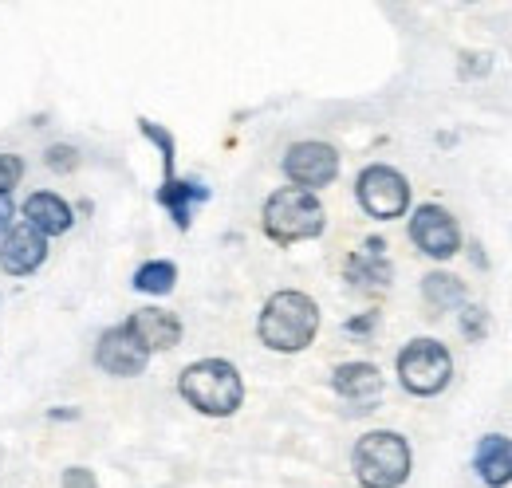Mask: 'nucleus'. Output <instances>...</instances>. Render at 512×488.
Here are the masks:
<instances>
[{
	"instance_id": "1",
	"label": "nucleus",
	"mask_w": 512,
	"mask_h": 488,
	"mask_svg": "<svg viewBox=\"0 0 512 488\" xmlns=\"http://www.w3.org/2000/svg\"><path fill=\"white\" fill-rule=\"evenodd\" d=\"M323 327L320 304L300 292V288H280L272 292L260 315H256V339L272 351V355H300L316 343Z\"/></svg>"
},
{
	"instance_id": "2",
	"label": "nucleus",
	"mask_w": 512,
	"mask_h": 488,
	"mask_svg": "<svg viewBox=\"0 0 512 488\" xmlns=\"http://www.w3.org/2000/svg\"><path fill=\"white\" fill-rule=\"evenodd\" d=\"M178 394L201 418H233L245 406V374L229 359H193L178 374Z\"/></svg>"
},
{
	"instance_id": "3",
	"label": "nucleus",
	"mask_w": 512,
	"mask_h": 488,
	"mask_svg": "<svg viewBox=\"0 0 512 488\" xmlns=\"http://www.w3.org/2000/svg\"><path fill=\"white\" fill-rule=\"evenodd\" d=\"M260 229L280 248L323 237L327 233V209H323L320 193H308V189H296V185L272 189L260 205Z\"/></svg>"
},
{
	"instance_id": "4",
	"label": "nucleus",
	"mask_w": 512,
	"mask_h": 488,
	"mask_svg": "<svg viewBox=\"0 0 512 488\" xmlns=\"http://www.w3.org/2000/svg\"><path fill=\"white\" fill-rule=\"evenodd\" d=\"M414 473V449L398 429H367L351 445V477L359 488H402Z\"/></svg>"
},
{
	"instance_id": "5",
	"label": "nucleus",
	"mask_w": 512,
	"mask_h": 488,
	"mask_svg": "<svg viewBox=\"0 0 512 488\" xmlns=\"http://www.w3.org/2000/svg\"><path fill=\"white\" fill-rule=\"evenodd\" d=\"M394 374L398 386L414 398H438L446 394L453 382V355L442 339L434 335H418L410 343H402V351L394 355Z\"/></svg>"
},
{
	"instance_id": "6",
	"label": "nucleus",
	"mask_w": 512,
	"mask_h": 488,
	"mask_svg": "<svg viewBox=\"0 0 512 488\" xmlns=\"http://www.w3.org/2000/svg\"><path fill=\"white\" fill-rule=\"evenodd\" d=\"M355 201L371 221H402L414 209L410 178L386 162H371L355 178Z\"/></svg>"
},
{
	"instance_id": "7",
	"label": "nucleus",
	"mask_w": 512,
	"mask_h": 488,
	"mask_svg": "<svg viewBox=\"0 0 512 488\" xmlns=\"http://www.w3.org/2000/svg\"><path fill=\"white\" fill-rule=\"evenodd\" d=\"M406 237H410V244H414L426 260H434V264H449V260L465 248L457 217L449 213L446 205H438V201H426V205H414V209H410V217H406Z\"/></svg>"
},
{
	"instance_id": "8",
	"label": "nucleus",
	"mask_w": 512,
	"mask_h": 488,
	"mask_svg": "<svg viewBox=\"0 0 512 488\" xmlns=\"http://www.w3.org/2000/svg\"><path fill=\"white\" fill-rule=\"evenodd\" d=\"M280 170H284L288 185L308 189V193H320V189L339 182L343 154H339L331 142H323V138H300V142H292V146L284 150Z\"/></svg>"
},
{
	"instance_id": "9",
	"label": "nucleus",
	"mask_w": 512,
	"mask_h": 488,
	"mask_svg": "<svg viewBox=\"0 0 512 488\" xmlns=\"http://www.w3.org/2000/svg\"><path fill=\"white\" fill-rule=\"evenodd\" d=\"M91 363L99 366L103 374H111V378H138L150 366V351L130 335L127 323H111V327L99 331Z\"/></svg>"
},
{
	"instance_id": "10",
	"label": "nucleus",
	"mask_w": 512,
	"mask_h": 488,
	"mask_svg": "<svg viewBox=\"0 0 512 488\" xmlns=\"http://www.w3.org/2000/svg\"><path fill=\"white\" fill-rule=\"evenodd\" d=\"M16 217L28 229H36L44 241H60L79 221L75 205L67 201L60 189H32V193H24V201L16 205Z\"/></svg>"
},
{
	"instance_id": "11",
	"label": "nucleus",
	"mask_w": 512,
	"mask_h": 488,
	"mask_svg": "<svg viewBox=\"0 0 512 488\" xmlns=\"http://www.w3.org/2000/svg\"><path fill=\"white\" fill-rule=\"evenodd\" d=\"M343 280L359 296H383L386 288H390V280H394V264H390V252H386V237H367L355 252H347Z\"/></svg>"
},
{
	"instance_id": "12",
	"label": "nucleus",
	"mask_w": 512,
	"mask_h": 488,
	"mask_svg": "<svg viewBox=\"0 0 512 488\" xmlns=\"http://www.w3.org/2000/svg\"><path fill=\"white\" fill-rule=\"evenodd\" d=\"M52 256V241H44L36 229H28L24 221H16L4 237H0V272L8 280H28L36 276Z\"/></svg>"
},
{
	"instance_id": "13",
	"label": "nucleus",
	"mask_w": 512,
	"mask_h": 488,
	"mask_svg": "<svg viewBox=\"0 0 512 488\" xmlns=\"http://www.w3.org/2000/svg\"><path fill=\"white\" fill-rule=\"evenodd\" d=\"M130 327V335L150 351V359L154 355H166V351H174V347H182V339H186V323H182V315L178 311H170V307H138V311H130L127 319H123Z\"/></svg>"
},
{
	"instance_id": "14",
	"label": "nucleus",
	"mask_w": 512,
	"mask_h": 488,
	"mask_svg": "<svg viewBox=\"0 0 512 488\" xmlns=\"http://www.w3.org/2000/svg\"><path fill=\"white\" fill-rule=\"evenodd\" d=\"M331 390L343 398V402H355L363 410H371L386 390V378L383 370L367 359H347L331 370Z\"/></svg>"
},
{
	"instance_id": "15",
	"label": "nucleus",
	"mask_w": 512,
	"mask_h": 488,
	"mask_svg": "<svg viewBox=\"0 0 512 488\" xmlns=\"http://www.w3.org/2000/svg\"><path fill=\"white\" fill-rule=\"evenodd\" d=\"M209 197H213V189L201 182V178H174V182H162L158 193H154V201L166 209V217L174 221L178 233H190L197 205H205Z\"/></svg>"
},
{
	"instance_id": "16",
	"label": "nucleus",
	"mask_w": 512,
	"mask_h": 488,
	"mask_svg": "<svg viewBox=\"0 0 512 488\" xmlns=\"http://www.w3.org/2000/svg\"><path fill=\"white\" fill-rule=\"evenodd\" d=\"M473 473L485 488L512 485V437L505 433H485L473 449Z\"/></svg>"
},
{
	"instance_id": "17",
	"label": "nucleus",
	"mask_w": 512,
	"mask_h": 488,
	"mask_svg": "<svg viewBox=\"0 0 512 488\" xmlns=\"http://www.w3.org/2000/svg\"><path fill=\"white\" fill-rule=\"evenodd\" d=\"M465 280L457 272H446V268H434L422 276V300L434 315H446V311H461L465 307Z\"/></svg>"
},
{
	"instance_id": "18",
	"label": "nucleus",
	"mask_w": 512,
	"mask_h": 488,
	"mask_svg": "<svg viewBox=\"0 0 512 488\" xmlns=\"http://www.w3.org/2000/svg\"><path fill=\"white\" fill-rule=\"evenodd\" d=\"M130 288L138 296H150V300H162L178 288V264L174 260H142L130 276Z\"/></svg>"
},
{
	"instance_id": "19",
	"label": "nucleus",
	"mask_w": 512,
	"mask_h": 488,
	"mask_svg": "<svg viewBox=\"0 0 512 488\" xmlns=\"http://www.w3.org/2000/svg\"><path fill=\"white\" fill-rule=\"evenodd\" d=\"M138 134L158 150V158H162V182H174L178 178V142H174V130H166L162 122L154 119H138Z\"/></svg>"
},
{
	"instance_id": "20",
	"label": "nucleus",
	"mask_w": 512,
	"mask_h": 488,
	"mask_svg": "<svg viewBox=\"0 0 512 488\" xmlns=\"http://www.w3.org/2000/svg\"><path fill=\"white\" fill-rule=\"evenodd\" d=\"M79 162H83V154H79V146H71V142H52V146L44 150V166H48V174H56V178H71V174L79 170Z\"/></svg>"
},
{
	"instance_id": "21",
	"label": "nucleus",
	"mask_w": 512,
	"mask_h": 488,
	"mask_svg": "<svg viewBox=\"0 0 512 488\" xmlns=\"http://www.w3.org/2000/svg\"><path fill=\"white\" fill-rule=\"evenodd\" d=\"M457 327H461V335H465L469 343H481V339L489 335V311L481 304H465L461 315H457Z\"/></svg>"
},
{
	"instance_id": "22",
	"label": "nucleus",
	"mask_w": 512,
	"mask_h": 488,
	"mask_svg": "<svg viewBox=\"0 0 512 488\" xmlns=\"http://www.w3.org/2000/svg\"><path fill=\"white\" fill-rule=\"evenodd\" d=\"M379 323H383V311H379V307H371V311L351 315V319L343 323V335H347V339H355V343H367V339H375Z\"/></svg>"
},
{
	"instance_id": "23",
	"label": "nucleus",
	"mask_w": 512,
	"mask_h": 488,
	"mask_svg": "<svg viewBox=\"0 0 512 488\" xmlns=\"http://www.w3.org/2000/svg\"><path fill=\"white\" fill-rule=\"evenodd\" d=\"M24 174H28V162L20 154H12V150H0V193L4 197L16 193V185L24 182Z\"/></svg>"
},
{
	"instance_id": "24",
	"label": "nucleus",
	"mask_w": 512,
	"mask_h": 488,
	"mask_svg": "<svg viewBox=\"0 0 512 488\" xmlns=\"http://www.w3.org/2000/svg\"><path fill=\"white\" fill-rule=\"evenodd\" d=\"M60 488H99V473L91 465H67L60 469Z\"/></svg>"
},
{
	"instance_id": "25",
	"label": "nucleus",
	"mask_w": 512,
	"mask_h": 488,
	"mask_svg": "<svg viewBox=\"0 0 512 488\" xmlns=\"http://www.w3.org/2000/svg\"><path fill=\"white\" fill-rule=\"evenodd\" d=\"M493 67V56L489 52H477V56H465V63H461V75L469 79V75H485Z\"/></svg>"
},
{
	"instance_id": "26",
	"label": "nucleus",
	"mask_w": 512,
	"mask_h": 488,
	"mask_svg": "<svg viewBox=\"0 0 512 488\" xmlns=\"http://www.w3.org/2000/svg\"><path fill=\"white\" fill-rule=\"evenodd\" d=\"M16 221H20V217H16V197H4V193H0V237H4Z\"/></svg>"
},
{
	"instance_id": "27",
	"label": "nucleus",
	"mask_w": 512,
	"mask_h": 488,
	"mask_svg": "<svg viewBox=\"0 0 512 488\" xmlns=\"http://www.w3.org/2000/svg\"><path fill=\"white\" fill-rule=\"evenodd\" d=\"M48 422H79V406H48Z\"/></svg>"
},
{
	"instance_id": "28",
	"label": "nucleus",
	"mask_w": 512,
	"mask_h": 488,
	"mask_svg": "<svg viewBox=\"0 0 512 488\" xmlns=\"http://www.w3.org/2000/svg\"><path fill=\"white\" fill-rule=\"evenodd\" d=\"M469 252H473V264H477V268H485V264H489V260H485V252H481V244H469Z\"/></svg>"
},
{
	"instance_id": "29",
	"label": "nucleus",
	"mask_w": 512,
	"mask_h": 488,
	"mask_svg": "<svg viewBox=\"0 0 512 488\" xmlns=\"http://www.w3.org/2000/svg\"><path fill=\"white\" fill-rule=\"evenodd\" d=\"M0 307H4V300H0Z\"/></svg>"
}]
</instances>
